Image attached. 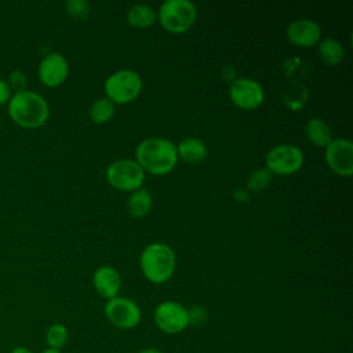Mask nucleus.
I'll list each match as a JSON object with an SVG mask.
<instances>
[{"label":"nucleus","mask_w":353,"mask_h":353,"mask_svg":"<svg viewBox=\"0 0 353 353\" xmlns=\"http://www.w3.org/2000/svg\"><path fill=\"white\" fill-rule=\"evenodd\" d=\"M8 105V114L11 120L23 128L41 127L50 116L47 101L37 92L23 90L11 95Z\"/></svg>","instance_id":"1"},{"label":"nucleus","mask_w":353,"mask_h":353,"mask_svg":"<svg viewBox=\"0 0 353 353\" xmlns=\"http://www.w3.org/2000/svg\"><path fill=\"white\" fill-rule=\"evenodd\" d=\"M137 163L156 175L170 172L178 161L176 145L165 138H146L141 141L135 150Z\"/></svg>","instance_id":"2"},{"label":"nucleus","mask_w":353,"mask_h":353,"mask_svg":"<svg viewBox=\"0 0 353 353\" xmlns=\"http://www.w3.org/2000/svg\"><path fill=\"white\" fill-rule=\"evenodd\" d=\"M141 270L153 284L168 281L175 270V254L164 243L148 244L141 254Z\"/></svg>","instance_id":"3"},{"label":"nucleus","mask_w":353,"mask_h":353,"mask_svg":"<svg viewBox=\"0 0 353 353\" xmlns=\"http://www.w3.org/2000/svg\"><path fill=\"white\" fill-rule=\"evenodd\" d=\"M156 14L164 29L172 33H182L194 23L197 11L189 0H165Z\"/></svg>","instance_id":"4"},{"label":"nucleus","mask_w":353,"mask_h":353,"mask_svg":"<svg viewBox=\"0 0 353 353\" xmlns=\"http://www.w3.org/2000/svg\"><path fill=\"white\" fill-rule=\"evenodd\" d=\"M142 88L141 76L131 69H120L105 80V92L113 103H127L135 99Z\"/></svg>","instance_id":"5"},{"label":"nucleus","mask_w":353,"mask_h":353,"mask_svg":"<svg viewBox=\"0 0 353 353\" xmlns=\"http://www.w3.org/2000/svg\"><path fill=\"white\" fill-rule=\"evenodd\" d=\"M106 179L119 190L134 192L142 186L145 181V171L135 160L120 159L108 167Z\"/></svg>","instance_id":"6"},{"label":"nucleus","mask_w":353,"mask_h":353,"mask_svg":"<svg viewBox=\"0 0 353 353\" xmlns=\"http://www.w3.org/2000/svg\"><path fill=\"white\" fill-rule=\"evenodd\" d=\"M265 163L266 168L272 174L288 175L302 167L303 153L298 146L292 143H281L268 152Z\"/></svg>","instance_id":"7"},{"label":"nucleus","mask_w":353,"mask_h":353,"mask_svg":"<svg viewBox=\"0 0 353 353\" xmlns=\"http://www.w3.org/2000/svg\"><path fill=\"white\" fill-rule=\"evenodd\" d=\"M154 323L164 334H179L189 325L188 309L175 301H164L157 305L153 314Z\"/></svg>","instance_id":"8"},{"label":"nucleus","mask_w":353,"mask_h":353,"mask_svg":"<svg viewBox=\"0 0 353 353\" xmlns=\"http://www.w3.org/2000/svg\"><path fill=\"white\" fill-rule=\"evenodd\" d=\"M103 310L109 323L121 330H131L141 321L139 306L132 299L125 296H114L108 299Z\"/></svg>","instance_id":"9"},{"label":"nucleus","mask_w":353,"mask_h":353,"mask_svg":"<svg viewBox=\"0 0 353 353\" xmlns=\"http://www.w3.org/2000/svg\"><path fill=\"white\" fill-rule=\"evenodd\" d=\"M263 88L262 85L248 77H240L233 80L229 88L230 101L241 109H255L263 102Z\"/></svg>","instance_id":"10"},{"label":"nucleus","mask_w":353,"mask_h":353,"mask_svg":"<svg viewBox=\"0 0 353 353\" xmlns=\"http://www.w3.org/2000/svg\"><path fill=\"white\" fill-rule=\"evenodd\" d=\"M325 161L328 167L342 175L350 176L353 172V143L346 138L332 139L325 146Z\"/></svg>","instance_id":"11"},{"label":"nucleus","mask_w":353,"mask_h":353,"mask_svg":"<svg viewBox=\"0 0 353 353\" xmlns=\"http://www.w3.org/2000/svg\"><path fill=\"white\" fill-rule=\"evenodd\" d=\"M69 73L66 58L59 52L47 54L39 65V79L47 87L62 84Z\"/></svg>","instance_id":"12"},{"label":"nucleus","mask_w":353,"mask_h":353,"mask_svg":"<svg viewBox=\"0 0 353 353\" xmlns=\"http://www.w3.org/2000/svg\"><path fill=\"white\" fill-rule=\"evenodd\" d=\"M285 33L288 40L295 46L312 47L319 43L321 29L317 22L307 18H299L288 23Z\"/></svg>","instance_id":"13"},{"label":"nucleus","mask_w":353,"mask_h":353,"mask_svg":"<svg viewBox=\"0 0 353 353\" xmlns=\"http://www.w3.org/2000/svg\"><path fill=\"white\" fill-rule=\"evenodd\" d=\"M92 284L95 291L101 296L106 299H112L114 296H119V291L121 287V277L114 268L109 265H103L94 272Z\"/></svg>","instance_id":"14"},{"label":"nucleus","mask_w":353,"mask_h":353,"mask_svg":"<svg viewBox=\"0 0 353 353\" xmlns=\"http://www.w3.org/2000/svg\"><path fill=\"white\" fill-rule=\"evenodd\" d=\"M176 152L178 157H182L186 163H200L207 156V146L201 139L188 137L178 143Z\"/></svg>","instance_id":"15"},{"label":"nucleus","mask_w":353,"mask_h":353,"mask_svg":"<svg viewBox=\"0 0 353 353\" xmlns=\"http://www.w3.org/2000/svg\"><path fill=\"white\" fill-rule=\"evenodd\" d=\"M305 134L307 139L320 148H325L332 141L330 125L320 117H312L305 125Z\"/></svg>","instance_id":"16"},{"label":"nucleus","mask_w":353,"mask_h":353,"mask_svg":"<svg viewBox=\"0 0 353 353\" xmlns=\"http://www.w3.org/2000/svg\"><path fill=\"white\" fill-rule=\"evenodd\" d=\"M152 194L148 189L139 188L134 190L127 200V210L134 218L145 216L152 208Z\"/></svg>","instance_id":"17"},{"label":"nucleus","mask_w":353,"mask_h":353,"mask_svg":"<svg viewBox=\"0 0 353 353\" xmlns=\"http://www.w3.org/2000/svg\"><path fill=\"white\" fill-rule=\"evenodd\" d=\"M157 14L146 4H135L127 12V22L135 28H148L153 25Z\"/></svg>","instance_id":"18"},{"label":"nucleus","mask_w":353,"mask_h":353,"mask_svg":"<svg viewBox=\"0 0 353 353\" xmlns=\"http://www.w3.org/2000/svg\"><path fill=\"white\" fill-rule=\"evenodd\" d=\"M319 54L328 65H338L343 59V47L334 37H325L319 43Z\"/></svg>","instance_id":"19"},{"label":"nucleus","mask_w":353,"mask_h":353,"mask_svg":"<svg viewBox=\"0 0 353 353\" xmlns=\"http://www.w3.org/2000/svg\"><path fill=\"white\" fill-rule=\"evenodd\" d=\"M69 342V330L62 323L51 324L46 331V343L47 347L62 350Z\"/></svg>","instance_id":"20"},{"label":"nucleus","mask_w":353,"mask_h":353,"mask_svg":"<svg viewBox=\"0 0 353 353\" xmlns=\"http://www.w3.org/2000/svg\"><path fill=\"white\" fill-rule=\"evenodd\" d=\"M114 113V103L109 98H98L90 108V117L94 123H106Z\"/></svg>","instance_id":"21"},{"label":"nucleus","mask_w":353,"mask_h":353,"mask_svg":"<svg viewBox=\"0 0 353 353\" xmlns=\"http://www.w3.org/2000/svg\"><path fill=\"white\" fill-rule=\"evenodd\" d=\"M272 179H273V174L266 167L258 168L250 174L247 179V188L251 192H261L270 185Z\"/></svg>","instance_id":"22"},{"label":"nucleus","mask_w":353,"mask_h":353,"mask_svg":"<svg viewBox=\"0 0 353 353\" xmlns=\"http://www.w3.org/2000/svg\"><path fill=\"white\" fill-rule=\"evenodd\" d=\"M65 10L74 18H84L90 12V6L84 0H68L65 3Z\"/></svg>","instance_id":"23"},{"label":"nucleus","mask_w":353,"mask_h":353,"mask_svg":"<svg viewBox=\"0 0 353 353\" xmlns=\"http://www.w3.org/2000/svg\"><path fill=\"white\" fill-rule=\"evenodd\" d=\"M7 84H8L10 88L17 90V92L23 91V90H26V77L21 70H14L10 74V79H8Z\"/></svg>","instance_id":"24"},{"label":"nucleus","mask_w":353,"mask_h":353,"mask_svg":"<svg viewBox=\"0 0 353 353\" xmlns=\"http://www.w3.org/2000/svg\"><path fill=\"white\" fill-rule=\"evenodd\" d=\"M189 325H201L205 321V310L201 306H193L188 309Z\"/></svg>","instance_id":"25"},{"label":"nucleus","mask_w":353,"mask_h":353,"mask_svg":"<svg viewBox=\"0 0 353 353\" xmlns=\"http://www.w3.org/2000/svg\"><path fill=\"white\" fill-rule=\"evenodd\" d=\"M11 98V88L8 87L7 81L0 79V106L7 103Z\"/></svg>","instance_id":"26"},{"label":"nucleus","mask_w":353,"mask_h":353,"mask_svg":"<svg viewBox=\"0 0 353 353\" xmlns=\"http://www.w3.org/2000/svg\"><path fill=\"white\" fill-rule=\"evenodd\" d=\"M233 197L237 200V201H248L250 200V194L245 189H241V188H236L233 192H232Z\"/></svg>","instance_id":"27"},{"label":"nucleus","mask_w":353,"mask_h":353,"mask_svg":"<svg viewBox=\"0 0 353 353\" xmlns=\"http://www.w3.org/2000/svg\"><path fill=\"white\" fill-rule=\"evenodd\" d=\"M10 353H34V352L26 346H15L10 350Z\"/></svg>","instance_id":"28"},{"label":"nucleus","mask_w":353,"mask_h":353,"mask_svg":"<svg viewBox=\"0 0 353 353\" xmlns=\"http://www.w3.org/2000/svg\"><path fill=\"white\" fill-rule=\"evenodd\" d=\"M138 353H163V352L159 350V349H154V347H148V349H143V350H141Z\"/></svg>","instance_id":"29"},{"label":"nucleus","mask_w":353,"mask_h":353,"mask_svg":"<svg viewBox=\"0 0 353 353\" xmlns=\"http://www.w3.org/2000/svg\"><path fill=\"white\" fill-rule=\"evenodd\" d=\"M40 353H62V350H55V349H50V347H47V349L41 350Z\"/></svg>","instance_id":"30"},{"label":"nucleus","mask_w":353,"mask_h":353,"mask_svg":"<svg viewBox=\"0 0 353 353\" xmlns=\"http://www.w3.org/2000/svg\"><path fill=\"white\" fill-rule=\"evenodd\" d=\"M0 317H1V310H0Z\"/></svg>","instance_id":"31"}]
</instances>
